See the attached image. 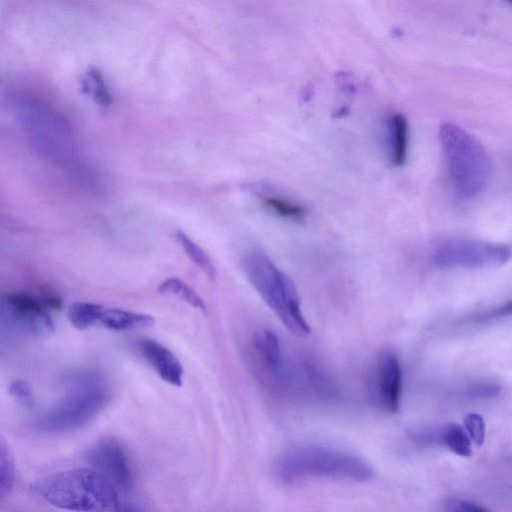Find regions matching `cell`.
Segmentation results:
<instances>
[{
    "label": "cell",
    "instance_id": "cell-1",
    "mask_svg": "<svg viewBox=\"0 0 512 512\" xmlns=\"http://www.w3.org/2000/svg\"><path fill=\"white\" fill-rule=\"evenodd\" d=\"M31 490L60 509L91 512L121 509L117 490L92 468H74L44 476L31 484Z\"/></svg>",
    "mask_w": 512,
    "mask_h": 512
},
{
    "label": "cell",
    "instance_id": "cell-2",
    "mask_svg": "<svg viewBox=\"0 0 512 512\" xmlns=\"http://www.w3.org/2000/svg\"><path fill=\"white\" fill-rule=\"evenodd\" d=\"M111 388L100 375L80 374L66 391L35 419L33 426L41 433L62 434L90 423L108 404Z\"/></svg>",
    "mask_w": 512,
    "mask_h": 512
},
{
    "label": "cell",
    "instance_id": "cell-3",
    "mask_svg": "<svg viewBox=\"0 0 512 512\" xmlns=\"http://www.w3.org/2000/svg\"><path fill=\"white\" fill-rule=\"evenodd\" d=\"M277 476L284 482L324 478L366 482L373 469L362 458L334 448L301 446L283 454L276 464Z\"/></svg>",
    "mask_w": 512,
    "mask_h": 512
},
{
    "label": "cell",
    "instance_id": "cell-4",
    "mask_svg": "<svg viewBox=\"0 0 512 512\" xmlns=\"http://www.w3.org/2000/svg\"><path fill=\"white\" fill-rule=\"evenodd\" d=\"M243 269L248 281L291 333L301 337L310 334L296 286L265 253L253 250L246 254Z\"/></svg>",
    "mask_w": 512,
    "mask_h": 512
},
{
    "label": "cell",
    "instance_id": "cell-5",
    "mask_svg": "<svg viewBox=\"0 0 512 512\" xmlns=\"http://www.w3.org/2000/svg\"><path fill=\"white\" fill-rule=\"evenodd\" d=\"M439 140L455 192L470 199L486 187L490 163L484 146L463 128L450 122L439 128Z\"/></svg>",
    "mask_w": 512,
    "mask_h": 512
},
{
    "label": "cell",
    "instance_id": "cell-6",
    "mask_svg": "<svg viewBox=\"0 0 512 512\" xmlns=\"http://www.w3.org/2000/svg\"><path fill=\"white\" fill-rule=\"evenodd\" d=\"M512 257L511 248L469 238H454L443 243L432 257L438 267L485 268L505 264Z\"/></svg>",
    "mask_w": 512,
    "mask_h": 512
},
{
    "label": "cell",
    "instance_id": "cell-7",
    "mask_svg": "<svg viewBox=\"0 0 512 512\" xmlns=\"http://www.w3.org/2000/svg\"><path fill=\"white\" fill-rule=\"evenodd\" d=\"M2 328L26 336L44 337L53 333L54 323L46 308L35 298L9 293L1 296Z\"/></svg>",
    "mask_w": 512,
    "mask_h": 512
},
{
    "label": "cell",
    "instance_id": "cell-8",
    "mask_svg": "<svg viewBox=\"0 0 512 512\" xmlns=\"http://www.w3.org/2000/svg\"><path fill=\"white\" fill-rule=\"evenodd\" d=\"M70 323L79 330L104 327L114 331L146 328L154 323L150 315L91 302H75L67 311Z\"/></svg>",
    "mask_w": 512,
    "mask_h": 512
},
{
    "label": "cell",
    "instance_id": "cell-9",
    "mask_svg": "<svg viewBox=\"0 0 512 512\" xmlns=\"http://www.w3.org/2000/svg\"><path fill=\"white\" fill-rule=\"evenodd\" d=\"M91 468L101 474L116 490L129 493L134 489L135 478L130 458L124 446L113 437L95 442L85 455Z\"/></svg>",
    "mask_w": 512,
    "mask_h": 512
},
{
    "label": "cell",
    "instance_id": "cell-10",
    "mask_svg": "<svg viewBox=\"0 0 512 512\" xmlns=\"http://www.w3.org/2000/svg\"><path fill=\"white\" fill-rule=\"evenodd\" d=\"M371 385L379 406L386 412H396L402 391V369L397 356L385 353L379 357L372 372Z\"/></svg>",
    "mask_w": 512,
    "mask_h": 512
},
{
    "label": "cell",
    "instance_id": "cell-11",
    "mask_svg": "<svg viewBox=\"0 0 512 512\" xmlns=\"http://www.w3.org/2000/svg\"><path fill=\"white\" fill-rule=\"evenodd\" d=\"M137 348L146 363L163 381L177 387L183 384V366L170 349L151 339L140 340Z\"/></svg>",
    "mask_w": 512,
    "mask_h": 512
},
{
    "label": "cell",
    "instance_id": "cell-12",
    "mask_svg": "<svg viewBox=\"0 0 512 512\" xmlns=\"http://www.w3.org/2000/svg\"><path fill=\"white\" fill-rule=\"evenodd\" d=\"M248 189L259 198L262 205L283 219L302 222L307 217L308 211L305 206L276 193L263 184H251Z\"/></svg>",
    "mask_w": 512,
    "mask_h": 512
},
{
    "label": "cell",
    "instance_id": "cell-13",
    "mask_svg": "<svg viewBox=\"0 0 512 512\" xmlns=\"http://www.w3.org/2000/svg\"><path fill=\"white\" fill-rule=\"evenodd\" d=\"M387 149L391 164L402 166L407 157L409 126L406 117L401 113H393L386 122Z\"/></svg>",
    "mask_w": 512,
    "mask_h": 512
},
{
    "label": "cell",
    "instance_id": "cell-14",
    "mask_svg": "<svg viewBox=\"0 0 512 512\" xmlns=\"http://www.w3.org/2000/svg\"><path fill=\"white\" fill-rule=\"evenodd\" d=\"M428 443L445 445L453 453L470 457L472 455L471 438L467 431L457 423H446L438 428L428 429Z\"/></svg>",
    "mask_w": 512,
    "mask_h": 512
},
{
    "label": "cell",
    "instance_id": "cell-15",
    "mask_svg": "<svg viewBox=\"0 0 512 512\" xmlns=\"http://www.w3.org/2000/svg\"><path fill=\"white\" fill-rule=\"evenodd\" d=\"M83 92L102 107H108L113 102V95L109 89L103 73L96 67H90L82 77Z\"/></svg>",
    "mask_w": 512,
    "mask_h": 512
},
{
    "label": "cell",
    "instance_id": "cell-16",
    "mask_svg": "<svg viewBox=\"0 0 512 512\" xmlns=\"http://www.w3.org/2000/svg\"><path fill=\"white\" fill-rule=\"evenodd\" d=\"M158 290L163 294L176 296L204 313L207 311L206 304L200 295L189 285L176 277H171L161 282L158 286Z\"/></svg>",
    "mask_w": 512,
    "mask_h": 512
},
{
    "label": "cell",
    "instance_id": "cell-17",
    "mask_svg": "<svg viewBox=\"0 0 512 512\" xmlns=\"http://www.w3.org/2000/svg\"><path fill=\"white\" fill-rule=\"evenodd\" d=\"M175 238L190 260L209 278H214L216 275L215 267L206 252L182 231H177Z\"/></svg>",
    "mask_w": 512,
    "mask_h": 512
},
{
    "label": "cell",
    "instance_id": "cell-18",
    "mask_svg": "<svg viewBox=\"0 0 512 512\" xmlns=\"http://www.w3.org/2000/svg\"><path fill=\"white\" fill-rule=\"evenodd\" d=\"M15 462L9 447L2 441L0 445V498L8 497L15 485Z\"/></svg>",
    "mask_w": 512,
    "mask_h": 512
},
{
    "label": "cell",
    "instance_id": "cell-19",
    "mask_svg": "<svg viewBox=\"0 0 512 512\" xmlns=\"http://www.w3.org/2000/svg\"><path fill=\"white\" fill-rule=\"evenodd\" d=\"M464 425L471 440L481 446L485 440V421L480 414L468 413L464 418Z\"/></svg>",
    "mask_w": 512,
    "mask_h": 512
},
{
    "label": "cell",
    "instance_id": "cell-20",
    "mask_svg": "<svg viewBox=\"0 0 512 512\" xmlns=\"http://www.w3.org/2000/svg\"><path fill=\"white\" fill-rule=\"evenodd\" d=\"M10 395L22 405L28 406L33 402V392L28 383L23 380H15L9 386Z\"/></svg>",
    "mask_w": 512,
    "mask_h": 512
},
{
    "label": "cell",
    "instance_id": "cell-21",
    "mask_svg": "<svg viewBox=\"0 0 512 512\" xmlns=\"http://www.w3.org/2000/svg\"><path fill=\"white\" fill-rule=\"evenodd\" d=\"M510 315H512V299L506 301L505 303L493 309L478 314L477 316H475L474 321L483 322L491 319L507 317Z\"/></svg>",
    "mask_w": 512,
    "mask_h": 512
},
{
    "label": "cell",
    "instance_id": "cell-22",
    "mask_svg": "<svg viewBox=\"0 0 512 512\" xmlns=\"http://www.w3.org/2000/svg\"><path fill=\"white\" fill-rule=\"evenodd\" d=\"M444 505V510L452 512H485L488 510L477 503L460 499L447 500Z\"/></svg>",
    "mask_w": 512,
    "mask_h": 512
},
{
    "label": "cell",
    "instance_id": "cell-23",
    "mask_svg": "<svg viewBox=\"0 0 512 512\" xmlns=\"http://www.w3.org/2000/svg\"><path fill=\"white\" fill-rule=\"evenodd\" d=\"M506 1L509 2L512 5V0H506Z\"/></svg>",
    "mask_w": 512,
    "mask_h": 512
}]
</instances>
